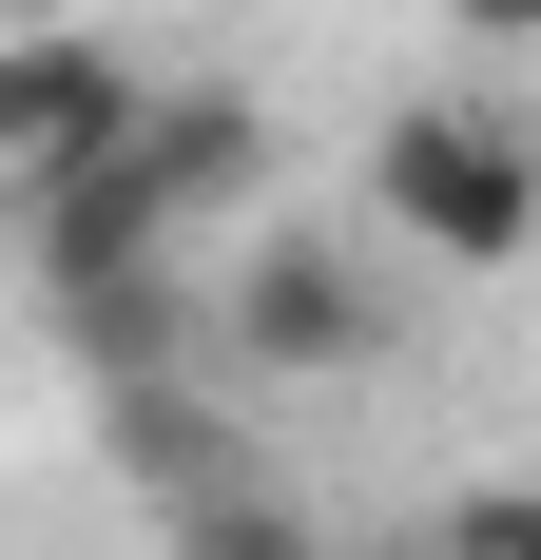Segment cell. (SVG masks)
Wrapping results in <instances>:
<instances>
[{"instance_id": "cell-2", "label": "cell", "mask_w": 541, "mask_h": 560, "mask_svg": "<svg viewBox=\"0 0 541 560\" xmlns=\"http://www.w3.org/2000/svg\"><path fill=\"white\" fill-rule=\"evenodd\" d=\"M214 329H232V368H387V271L348 232H252Z\"/></svg>"}, {"instance_id": "cell-1", "label": "cell", "mask_w": 541, "mask_h": 560, "mask_svg": "<svg viewBox=\"0 0 541 560\" xmlns=\"http://www.w3.org/2000/svg\"><path fill=\"white\" fill-rule=\"evenodd\" d=\"M368 232L426 252V271H522V252H541V136L503 97H464V78L406 97L368 136Z\"/></svg>"}, {"instance_id": "cell-3", "label": "cell", "mask_w": 541, "mask_h": 560, "mask_svg": "<svg viewBox=\"0 0 541 560\" xmlns=\"http://www.w3.org/2000/svg\"><path fill=\"white\" fill-rule=\"evenodd\" d=\"M426 541H445V560H541V483H464Z\"/></svg>"}, {"instance_id": "cell-4", "label": "cell", "mask_w": 541, "mask_h": 560, "mask_svg": "<svg viewBox=\"0 0 541 560\" xmlns=\"http://www.w3.org/2000/svg\"><path fill=\"white\" fill-rule=\"evenodd\" d=\"M445 20H464L484 58H503V39H541V0H445Z\"/></svg>"}, {"instance_id": "cell-5", "label": "cell", "mask_w": 541, "mask_h": 560, "mask_svg": "<svg viewBox=\"0 0 541 560\" xmlns=\"http://www.w3.org/2000/svg\"><path fill=\"white\" fill-rule=\"evenodd\" d=\"M406 560H445V541H406Z\"/></svg>"}]
</instances>
